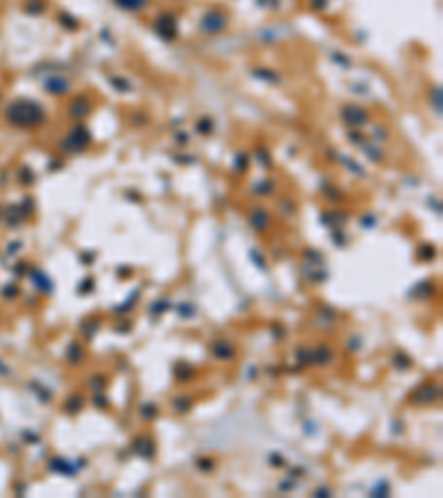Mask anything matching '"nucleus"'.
<instances>
[{"instance_id": "nucleus-1", "label": "nucleus", "mask_w": 443, "mask_h": 498, "mask_svg": "<svg viewBox=\"0 0 443 498\" xmlns=\"http://www.w3.org/2000/svg\"><path fill=\"white\" fill-rule=\"evenodd\" d=\"M9 118L18 126H38L45 120V113L35 102H16L9 111Z\"/></svg>"}, {"instance_id": "nucleus-2", "label": "nucleus", "mask_w": 443, "mask_h": 498, "mask_svg": "<svg viewBox=\"0 0 443 498\" xmlns=\"http://www.w3.org/2000/svg\"><path fill=\"white\" fill-rule=\"evenodd\" d=\"M89 142H91L89 131H86L85 126H76V129H73V131H71V133L65 137V142H62V149L69 151V153H76V151H82V149H85Z\"/></svg>"}, {"instance_id": "nucleus-3", "label": "nucleus", "mask_w": 443, "mask_h": 498, "mask_svg": "<svg viewBox=\"0 0 443 498\" xmlns=\"http://www.w3.org/2000/svg\"><path fill=\"white\" fill-rule=\"evenodd\" d=\"M439 396H441V388L437 383H423L419 388H414L412 392V401L417 405H430L434 401H439Z\"/></svg>"}, {"instance_id": "nucleus-4", "label": "nucleus", "mask_w": 443, "mask_h": 498, "mask_svg": "<svg viewBox=\"0 0 443 498\" xmlns=\"http://www.w3.org/2000/svg\"><path fill=\"white\" fill-rule=\"evenodd\" d=\"M131 447H133V452L142 458L155 456V441H153V436H149V434H140V436H136L133 438V443H131Z\"/></svg>"}, {"instance_id": "nucleus-5", "label": "nucleus", "mask_w": 443, "mask_h": 498, "mask_svg": "<svg viewBox=\"0 0 443 498\" xmlns=\"http://www.w3.org/2000/svg\"><path fill=\"white\" fill-rule=\"evenodd\" d=\"M211 352H213L215 359H224V361H228V359L235 357V348L228 343L226 339H217V341H213Z\"/></svg>"}, {"instance_id": "nucleus-6", "label": "nucleus", "mask_w": 443, "mask_h": 498, "mask_svg": "<svg viewBox=\"0 0 443 498\" xmlns=\"http://www.w3.org/2000/svg\"><path fill=\"white\" fill-rule=\"evenodd\" d=\"M49 467L58 474H65V476H73L78 469V465H71V461L67 458H51L49 461Z\"/></svg>"}, {"instance_id": "nucleus-7", "label": "nucleus", "mask_w": 443, "mask_h": 498, "mask_svg": "<svg viewBox=\"0 0 443 498\" xmlns=\"http://www.w3.org/2000/svg\"><path fill=\"white\" fill-rule=\"evenodd\" d=\"M65 359H67V363L69 365H80V361L85 359V348H82L78 341H71L69 348H67Z\"/></svg>"}, {"instance_id": "nucleus-8", "label": "nucleus", "mask_w": 443, "mask_h": 498, "mask_svg": "<svg viewBox=\"0 0 443 498\" xmlns=\"http://www.w3.org/2000/svg\"><path fill=\"white\" fill-rule=\"evenodd\" d=\"M224 25H226V18H224V16H220V14H211V16H206V18L202 20V29L211 31V34L224 29Z\"/></svg>"}, {"instance_id": "nucleus-9", "label": "nucleus", "mask_w": 443, "mask_h": 498, "mask_svg": "<svg viewBox=\"0 0 443 498\" xmlns=\"http://www.w3.org/2000/svg\"><path fill=\"white\" fill-rule=\"evenodd\" d=\"M343 115H348V122L355 124V126H359V124L366 122V113H363L361 109H357V106H348V109L343 111Z\"/></svg>"}, {"instance_id": "nucleus-10", "label": "nucleus", "mask_w": 443, "mask_h": 498, "mask_svg": "<svg viewBox=\"0 0 443 498\" xmlns=\"http://www.w3.org/2000/svg\"><path fill=\"white\" fill-rule=\"evenodd\" d=\"M82 403H85V398H82L80 394H71V396L67 398V403H65V412H67V414L80 412V410H82Z\"/></svg>"}, {"instance_id": "nucleus-11", "label": "nucleus", "mask_w": 443, "mask_h": 498, "mask_svg": "<svg viewBox=\"0 0 443 498\" xmlns=\"http://www.w3.org/2000/svg\"><path fill=\"white\" fill-rule=\"evenodd\" d=\"M332 359V350L328 348V345H319L317 350H312V361H317V363H328Z\"/></svg>"}, {"instance_id": "nucleus-12", "label": "nucleus", "mask_w": 443, "mask_h": 498, "mask_svg": "<svg viewBox=\"0 0 443 498\" xmlns=\"http://www.w3.org/2000/svg\"><path fill=\"white\" fill-rule=\"evenodd\" d=\"M191 408H193V401H191V398H187L184 394L173 398V410H175L177 414H187Z\"/></svg>"}, {"instance_id": "nucleus-13", "label": "nucleus", "mask_w": 443, "mask_h": 498, "mask_svg": "<svg viewBox=\"0 0 443 498\" xmlns=\"http://www.w3.org/2000/svg\"><path fill=\"white\" fill-rule=\"evenodd\" d=\"M175 378L177 381H188V378H193V368L187 363H175Z\"/></svg>"}, {"instance_id": "nucleus-14", "label": "nucleus", "mask_w": 443, "mask_h": 498, "mask_svg": "<svg viewBox=\"0 0 443 498\" xmlns=\"http://www.w3.org/2000/svg\"><path fill=\"white\" fill-rule=\"evenodd\" d=\"M116 2L122 9H129V11H140L146 5V0H116Z\"/></svg>"}, {"instance_id": "nucleus-15", "label": "nucleus", "mask_w": 443, "mask_h": 498, "mask_svg": "<svg viewBox=\"0 0 443 498\" xmlns=\"http://www.w3.org/2000/svg\"><path fill=\"white\" fill-rule=\"evenodd\" d=\"M140 416L144 418V421H151V418L157 416V405L155 403H144L140 408Z\"/></svg>"}, {"instance_id": "nucleus-16", "label": "nucleus", "mask_w": 443, "mask_h": 498, "mask_svg": "<svg viewBox=\"0 0 443 498\" xmlns=\"http://www.w3.org/2000/svg\"><path fill=\"white\" fill-rule=\"evenodd\" d=\"M257 215H253L251 217V224L255 226L257 230H264L266 228V224H268V219H266V215H264V210H255Z\"/></svg>"}, {"instance_id": "nucleus-17", "label": "nucleus", "mask_w": 443, "mask_h": 498, "mask_svg": "<svg viewBox=\"0 0 443 498\" xmlns=\"http://www.w3.org/2000/svg\"><path fill=\"white\" fill-rule=\"evenodd\" d=\"M85 339H93V332H96L98 328H100V321H96V319H91V321H86L85 326Z\"/></svg>"}, {"instance_id": "nucleus-18", "label": "nucleus", "mask_w": 443, "mask_h": 498, "mask_svg": "<svg viewBox=\"0 0 443 498\" xmlns=\"http://www.w3.org/2000/svg\"><path fill=\"white\" fill-rule=\"evenodd\" d=\"M394 365H397L399 370H408L410 368V359L406 357L403 352H397V354H394Z\"/></svg>"}, {"instance_id": "nucleus-19", "label": "nucleus", "mask_w": 443, "mask_h": 498, "mask_svg": "<svg viewBox=\"0 0 443 498\" xmlns=\"http://www.w3.org/2000/svg\"><path fill=\"white\" fill-rule=\"evenodd\" d=\"M297 361L302 365H308L312 361V350H306V348H299L297 350Z\"/></svg>"}, {"instance_id": "nucleus-20", "label": "nucleus", "mask_w": 443, "mask_h": 498, "mask_svg": "<svg viewBox=\"0 0 443 498\" xmlns=\"http://www.w3.org/2000/svg\"><path fill=\"white\" fill-rule=\"evenodd\" d=\"M91 385H93V392H98V394H102L104 392V385H106V378L104 377H93V381H91Z\"/></svg>"}, {"instance_id": "nucleus-21", "label": "nucleus", "mask_w": 443, "mask_h": 498, "mask_svg": "<svg viewBox=\"0 0 443 498\" xmlns=\"http://www.w3.org/2000/svg\"><path fill=\"white\" fill-rule=\"evenodd\" d=\"M373 496H379V494H381V496H388V494H390V485L386 483V481H383V483H377V487L373 489Z\"/></svg>"}, {"instance_id": "nucleus-22", "label": "nucleus", "mask_w": 443, "mask_h": 498, "mask_svg": "<svg viewBox=\"0 0 443 498\" xmlns=\"http://www.w3.org/2000/svg\"><path fill=\"white\" fill-rule=\"evenodd\" d=\"M197 467L204 469V472H213V469H215V463H213V458H200Z\"/></svg>"}, {"instance_id": "nucleus-23", "label": "nucleus", "mask_w": 443, "mask_h": 498, "mask_svg": "<svg viewBox=\"0 0 443 498\" xmlns=\"http://www.w3.org/2000/svg\"><path fill=\"white\" fill-rule=\"evenodd\" d=\"M166 308H171V304H169V301H166V299H160V301H157L155 306H153V312H164Z\"/></svg>"}, {"instance_id": "nucleus-24", "label": "nucleus", "mask_w": 443, "mask_h": 498, "mask_svg": "<svg viewBox=\"0 0 443 498\" xmlns=\"http://www.w3.org/2000/svg\"><path fill=\"white\" fill-rule=\"evenodd\" d=\"M89 290H93V279H85V284L80 286V288H78V292H89Z\"/></svg>"}, {"instance_id": "nucleus-25", "label": "nucleus", "mask_w": 443, "mask_h": 498, "mask_svg": "<svg viewBox=\"0 0 443 498\" xmlns=\"http://www.w3.org/2000/svg\"><path fill=\"white\" fill-rule=\"evenodd\" d=\"M330 489L328 487H319V489H315V492H312V496H319V498H324V496H330Z\"/></svg>"}, {"instance_id": "nucleus-26", "label": "nucleus", "mask_w": 443, "mask_h": 498, "mask_svg": "<svg viewBox=\"0 0 443 498\" xmlns=\"http://www.w3.org/2000/svg\"><path fill=\"white\" fill-rule=\"evenodd\" d=\"M284 461H282V456L279 454H271V465H282Z\"/></svg>"}]
</instances>
